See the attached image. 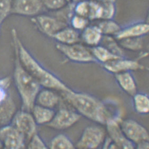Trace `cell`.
Instances as JSON below:
<instances>
[{
	"label": "cell",
	"instance_id": "cell-1",
	"mask_svg": "<svg viewBox=\"0 0 149 149\" xmlns=\"http://www.w3.org/2000/svg\"><path fill=\"white\" fill-rule=\"evenodd\" d=\"M11 35L14 48L17 51L19 61L41 86L63 93L72 90L58 77L45 69L31 54L19 39L17 30L13 29Z\"/></svg>",
	"mask_w": 149,
	"mask_h": 149
},
{
	"label": "cell",
	"instance_id": "cell-2",
	"mask_svg": "<svg viewBox=\"0 0 149 149\" xmlns=\"http://www.w3.org/2000/svg\"><path fill=\"white\" fill-rule=\"evenodd\" d=\"M62 96L69 104L91 121L106 124L112 118L104 103L91 95L71 90L63 93Z\"/></svg>",
	"mask_w": 149,
	"mask_h": 149
},
{
	"label": "cell",
	"instance_id": "cell-3",
	"mask_svg": "<svg viewBox=\"0 0 149 149\" xmlns=\"http://www.w3.org/2000/svg\"><path fill=\"white\" fill-rule=\"evenodd\" d=\"M13 81L22 102V110L31 112L41 86L22 65L14 49Z\"/></svg>",
	"mask_w": 149,
	"mask_h": 149
},
{
	"label": "cell",
	"instance_id": "cell-4",
	"mask_svg": "<svg viewBox=\"0 0 149 149\" xmlns=\"http://www.w3.org/2000/svg\"><path fill=\"white\" fill-rule=\"evenodd\" d=\"M56 48L71 61L79 63L97 62L91 50L79 43L70 45L58 43Z\"/></svg>",
	"mask_w": 149,
	"mask_h": 149
},
{
	"label": "cell",
	"instance_id": "cell-5",
	"mask_svg": "<svg viewBox=\"0 0 149 149\" xmlns=\"http://www.w3.org/2000/svg\"><path fill=\"white\" fill-rule=\"evenodd\" d=\"M105 131L96 125L88 126L83 131L75 148L96 149L104 141Z\"/></svg>",
	"mask_w": 149,
	"mask_h": 149
},
{
	"label": "cell",
	"instance_id": "cell-6",
	"mask_svg": "<svg viewBox=\"0 0 149 149\" xmlns=\"http://www.w3.org/2000/svg\"><path fill=\"white\" fill-rule=\"evenodd\" d=\"M11 124L24 136L26 141H29L37 133V124L31 112L17 111Z\"/></svg>",
	"mask_w": 149,
	"mask_h": 149
},
{
	"label": "cell",
	"instance_id": "cell-7",
	"mask_svg": "<svg viewBox=\"0 0 149 149\" xmlns=\"http://www.w3.org/2000/svg\"><path fill=\"white\" fill-rule=\"evenodd\" d=\"M120 125L125 136L136 145L143 141H149V133L146 129L132 119L120 121Z\"/></svg>",
	"mask_w": 149,
	"mask_h": 149
},
{
	"label": "cell",
	"instance_id": "cell-8",
	"mask_svg": "<svg viewBox=\"0 0 149 149\" xmlns=\"http://www.w3.org/2000/svg\"><path fill=\"white\" fill-rule=\"evenodd\" d=\"M32 20L39 30L51 38L59 31L69 25L55 16L46 14H39Z\"/></svg>",
	"mask_w": 149,
	"mask_h": 149
},
{
	"label": "cell",
	"instance_id": "cell-9",
	"mask_svg": "<svg viewBox=\"0 0 149 149\" xmlns=\"http://www.w3.org/2000/svg\"><path fill=\"white\" fill-rule=\"evenodd\" d=\"M0 140L3 148L8 149H23L26 141L24 136L11 124L0 128Z\"/></svg>",
	"mask_w": 149,
	"mask_h": 149
},
{
	"label": "cell",
	"instance_id": "cell-10",
	"mask_svg": "<svg viewBox=\"0 0 149 149\" xmlns=\"http://www.w3.org/2000/svg\"><path fill=\"white\" fill-rule=\"evenodd\" d=\"M80 119L81 116L79 114L62 108L55 112L51 121L46 126L54 130H65L74 125Z\"/></svg>",
	"mask_w": 149,
	"mask_h": 149
},
{
	"label": "cell",
	"instance_id": "cell-11",
	"mask_svg": "<svg viewBox=\"0 0 149 149\" xmlns=\"http://www.w3.org/2000/svg\"><path fill=\"white\" fill-rule=\"evenodd\" d=\"M119 120L112 118L106 123L110 138L118 149H134L135 144L130 141L122 132Z\"/></svg>",
	"mask_w": 149,
	"mask_h": 149
},
{
	"label": "cell",
	"instance_id": "cell-12",
	"mask_svg": "<svg viewBox=\"0 0 149 149\" xmlns=\"http://www.w3.org/2000/svg\"><path fill=\"white\" fill-rule=\"evenodd\" d=\"M43 8L41 0H13L11 13L36 17Z\"/></svg>",
	"mask_w": 149,
	"mask_h": 149
},
{
	"label": "cell",
	"instance_id": "cell-13",
	"mask_svg": "<svg viewBox=\"0 0 149 149\" xmlns=\"http://www.w3.org/2000/svg\"><path fill=\"white\" fill-rule=\"evenodd\" d=\"M106 70L114 74L142 70L144 66L138 60L125 59L124 58H117L103 64Z\"/></svg>",
	"mask_w": 149,
	"mask_h": 149
},
{
	"label": "cell",
	"instance_id": "cell-14",
	"mask_svg": "<svg viewBox=\"0 0 149 149\" xmlns=\"http://www.w3.org/2000/svg\"><path fill=\"white\" fill-rule=\"evenodd\" d=\"M149 24L146 22H138L127 27L121 28L115 37L118 41L122 39L143 37L149 33Z\"/></svg>",
	"mask_w": 149,
	"mask_h": 149
},
{
	"label": "cell",
	"instance_id": "cell-15",
	"mask_svg": "<svg viewBox=\"0 0 149 149\" xmlns=\"http://www.w3.org/2000/svg\"><path fill=\"white\" fill-rule=\"evenodd\" d=\"M17 112L15 103L9 95L5 101L0 105V128L11 124Z\"/></svg>",
	"mask_w": 149,
	"mask_h": 149
},
{
	"label": "cell",
	"instance_id": "cell-16",
	"mask_svg": "<svg viewBox=\"0 0 149 149\" xmlns=\"http://www.w3.org/2000/svg\"><path fill=\"white\" fill-rule=\"evenodd\" d=\"M60 97L54 91L49 88L41 89L36 96V104L53 109L58 105Z\"/></svg>",
	"mask_w": 149,
	"mask_h": 149
},
{
	"label": "cell",
	"instance_id": "cell-17",
	"mask_svg": "<svg viewBox=\"0 0 149 149\" xmlns=\"http://www.w3.org/2000/svg\"><path fill=\"white\" fill-rule=\"evenodd\" d=\"M52 38L59 43L70 45L79 43L81 35L79 31L69 25L59 31Z\"/></svg>",
	"mask_w": 149,
	"mask_h": 149
},
{
	"label": "cell",
	"instance_id": "cell-18",
	"mask_svg": "<svg viewBox=\"0 0 149 149\" xmlns=\"http://www.w3.org/2000/svg\"><path fill=\"white\" fill-rule=\"evenodd\" d=\"M103 34L97 25H88L81 34V39L86 44L91 47L99 45L102 40Z\"/></svg>",
	"mask_w": 149,
	"mask_h": 149
},
{
	"label": "cell",
	"instance_id": "cell-19",
	"mask_svg": "<svg viewBox=\"0 0 149 149\" xmlns=\"http://www.w3.org/2000/svg\"><path fill=\"white\" fill-rule=\"evenodd\" d=\"M37 125H47L52 120L55 112L52 109L35 104L31 111Z\"/></svg>",
	"mask_w": 149,
	"mask_h": 149
},
{
	"label": "cell",
	"instance_id": "cell-20",
	"mask_svg": "<svg viewBox=\"0 0 149 149\" xmlns=\"http://www.w3.org/2000/svg\"><path fill=\"white\" fill-rule=\"evenodd\" d=\"M115 76L119 86L127 94L133 97L136 93V84L129 71L116 73Z\"/></svg>",
	"mask_w": 149,
	"mask_h": 149
},
{
	"label": "cell",
	"instance_id": "cell-21",
	"mask_svg": "<svg viewBox=\"0 0 149 149\" xmlns=\"http://www.w3.org/2000/svg\"><path fill=\"white\" fill-rule=\"evenodd\" d=\"M91 51L96 61L103 64L117 58H123L115 55L106 47L99 45L92 47Z\"/></svg>",
	"mask_w": 149,
	"mask_h": 149
},
{
	"label": "cell",
	"instance_id": "cell-22",
	"mask_svg": "<svg viewBox=\"0 0 149 149\" xmlns=\"http://www.w3.org/2000/svg\"><path fill=\"white\" fill-rule=\"evenodd\" d=\"M97 25L103 36H115L121 30V27L113 19H103Z\"/></svg>",
	"mask_w": 149,
	"mask_h": 149
},
{
	"label": "cell",
	"instance_id": "cell-23",
	"mask_svg": "<svg viewBox=\"0 0 149 149\" xmlns=\"http://www.w3.org/2000/svg\"><path fill=\"white\" fill-rule=\"evenodd\" d=\"M48 148L52 149H71L75 148V146L66 135L60 134L51 140Z\"/></svg>",
	"mask_w": 149,
	"mask_h": 149
},
{
	"label": "cell",
	"instance_id": "cell-24",
	"mask_svg": "<svg viewBox=\"0 0 149 149\" xmlns=\"http://www.w3.org/2000/svg\"><path fill=\"white\" fill-rule=\"evenodd\" d=\"M135 110L138 113L146 114L149 113V97L143 93H136L133 96Z\"/></svg>",
	"mask_w": 149,
	"mask_h": 149
},
{
	"label": "cell",
	"instance_id": "cell-25",
	"mask_svg": "<svg viewBox=\"0 0 149 149\" xmlns=\"http://www.w3.org/2000/svg\"><path fill=\"white\" fill-rule=\"evenodd\" d=\"M118 43L122 49L132 51H140L143 47L142 37L122 39L118 41Z\"/></svg>",
	"mask_w": 149,
	"mask_h": 149
},
{
	"label": "cell",
	"instance_id": "cell-26",
	"mask_svg": "<svg viewBox=\"0 0 149 149\" xmlns=\"http://www.w3.org/2000/svg\"><path fill=\"white\" fill-rule=\"evenodd\" d=\"M101 43H102V46L108 49L115 55L123 57L122 48L119 45V43L116 41V39H114L112 36H103Z\"/></svg>",
	"mask_w": 149,
	"mask_h": 149
},
{
	"label": "cell",
	"instance_id": "cell-27",
	"mask_svg": "<svg viewBox=\"0 0 149 149\" xmlns=\"http://www.w3.org/2000/svg\"><path fill=\"white\" fill-rule=\"evenodd\" d=\"M90 20L85 17H81L77 14H74L72 16L70 21V26L75 29L76 30L80 31H83L86 28L90 23Z\"/></svg>",
	"mask_w": 149,
	"mask_h": 149
},
{
	"label": "cell",
	"instance_id": "cell-28",
	"mask_svg": "<svg viewBox=\"0 0 149 149\" xmlns=\"http://www.w3.org/2000/svg\"><path fill=\"white\" fill-rule=\"evenodd\" d=\"M11 84V77H9L0 78V105L9 96V88Z\"/></svg>",
	"mask_w": 149,
	"mask_h": 149
},
{
	"label": "cell",
	"instance_id": "cell-29",
	"mask_svg": "<svg viewBox=\"0 0 149 149\" xmlns=\"http://www.w3.org/2000/svg\"><path fill=\"white\" fill-rule=\"evenodd\" d=\"M44 8L52 11H58L69 3L67 0H41Z\"/></svg>",
	"mask_w": 149,
	"mask_h": 149
},
{
	"label": "cell",
	"instance_id": "cell-30",
	"mask_svg": "<svg viewBox=\"0 0 149 149\" xmlns=\"http://www.w3.org/2000/svg\"><path fill=\"white\" fill-rule=\"evenodd\" d=\"M89 8V0H81L75 4L74 14L88 19Z\"/></svg>",
	"mask_w": 149,
	"mask_h": 149
},
{
	"label": "cell",
	"instance_id": "cell-31",
	"mask_svg": "<svg viewBox=\"0 0 149 149\" xmlns=\"http://www.w3.org/2000/svg\"><path fill=\"white\" fill-rule=\"evenodd\" d=\"M28 148L31 149H47L48 147L45 143L38 133L35 134L28 141Z\"/></svg>",
	"mask_w": 149,
	"mask_h": 149
},
{
	"label": "cell",
	"instance_id": "cell-32",
	"mask_svg": "<svg viewBox=\"0 0 149 149\" xmlns=\"http://www.w3.org/2000/svg\"><path fill=\"white\" fill-rule=\"evenodd\" d=\"M13 0H0V15L5 19L11 13Z\"/></svg>",
	"mask_w": 149,
	"mask_h": 149
},
{
	"label": "cell",
	"instance_id": "cell-33",
	"mask_svg": "<svg viewBox=\"0 0 149 149\" xmlns=\"http://www.w3.org/2000/svg\"><path fill=\"white\" fill-rule=\"evenodd\" d=\"M137 146H135V148L138 149H148L149 148V141H143L140 142L139 143L136 144Z\"/></svg>",
	"mask_w": 149,
	"mask_h": 149
},
{
	"label": "cell",
	"instance_id": "cell-34",
	"mask_svg": "<svg viewBox=\"0 0 149 149\" xmlns=\"http://www.w3.org/2000/svg\"><path fill=\"white\" fill-rule=\"evenodd\" d=\"M4 20V19H3V18L1 17V15H0V33H1V25H2Z\"/></svg>",
	"mask_w": 149,
	"mask_h": 149
},
{
	"label": "cell",
	"instance_id": "cell-35",
	"mask_svg": "<svg viewBox=\"0 0 149 149\" xmlns=\"http://www.w3.org/2000/svg\"><path fill=\"white\" fill-rule=\"evenodd\" d=\"M80 1H81V0H71L70 2H72L73 3H76L78 2H79Z\"/></svg>",
	"mask_w": 149,
	"mask_h": 149
},
{
	"label": "cell",
	"instance_id": "cell-36",
	"mask_svg": "<svg viewBox=\"0 0 149 149\" xmlns=\"http://www.w3.org/2000/svg\"><path fill=\"white\" fill-rule=\"evenodd\" d=\"M3 148V145L2 141L0 140V149H2Z\"/></svg>",
	"mask_w": 149,
	"mask_h": 149
},
{
	"label": "cell",
	"instance_id": "cell-37",
	"mask_svg": "<svg viewBox=\"0 0 149 149\" xmlns=\"http://www.w3.org/2000/svg\"><path fill=\"white\" fill-rule=\"evenodd\" d=\"M67 1H68V2H70L71 1V0H67Z\"/></svg>",
	"mask_w": 149,
	"mask_h": 149
}]
</instances>
